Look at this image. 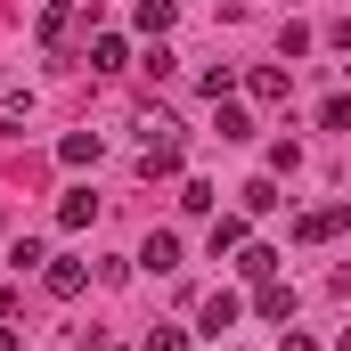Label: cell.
<instances>
[{
    "label": "cell",
    "mask_w": 351,
    "mask_h": 351,
    "mask_svg": "<svg viewBox=\"0 0 351 351\" xmlns=\"http://www.w3.org/2000/svg\"><path fill=\"white\" fill-rule=\"evenodd\" d=\"M41 278H49V294H58V302H74V294L90 286V262H74V254H66V262H49Z\"/></svg>",
    "instance_id": "3957f363"
},
{
    "label": "cell",
    "mask_w": 351,
    "mask_h": 351,
    "mask_svg": "<svg viewBox=\"0 0 351 351\" xmlns=\"http://www.w3.org/2000/svg\"><path fill=\"white\" fill-rule=\"evenodd\" d=\"M278 351H319V343H311V335H286V343H278Z\"/></svg>",
    "instance_id": "ac0fdd59"
},
{
    "label": "cell",
    "mask_w": 351,
    "mask_h": 351,
    "mask_svg": "<svg viewBox=\"0 0 351 351\" xmlns=\"http://www.w3.org/2000/svg\"><path fill=\"white\" fill-rule=\"evenodd\" d=\"M221 254H245V221H213V262Z\"/></svg>",
    "instance_id": "7c38bea8"
},
{
    "label": "cell",
    "mask_w": 351,
    "mask_h": 351,
    "mask_svg": "<svg viewBox=\"0 0 351 351\" xmlns=\"http://www.w3.org/2000/svg\"><path fill=\"white\" fill-rule=\"evenodd\" d=\"M147 351H188V335L180 327H147Z\"/></svg>",
    "instance_id": "2e32d148"
},
{
    "label": "cell",
    "mask_w": 351,
    "mask_h": 351,
    "mask_svg": "<svg viewBox=\"0 0 351 351\" xmlns=\"http://www.w3.org/2000/svg\"><path fill=\"white\" fill-rule=\"evenodd\" d=\"M237 196H245V213H278V204H286V196H278V180H245V188H237Z\"/></svg>",
    "instance_id": "30bf717a"
},
{
    "label": "cell",
    "mask_w": 351,
    "mask_h": 351,
    "mask_svg": "<svg viewBox=\"0 0 351 351\" xmlns=\"http://www.w3.org/2000/svg\"><path fill=\"white\" fill-rule=\"evenodd\" d=\"M172 16H180V0H131V25H139L147 41H164V33H172Z\"/></svg>",
    "instance_id": "7a4b0ae2"
},
{
    "label": "cell",
    "mask_w": 351,
    "mask_h": 351,
    "mask_svg": "<svg viewBox=\"0 0 351 351\" xmlns=\"http://www.w3.org/2000/svg\"><path fill=\"white\" fill-rule=\"evenodd\" d=\"M90 213H98V196H90V188H74V196H58V221H66V229H90Z\"/></svg>",
    "instance_id": "9c48e42d"
},
{
    "label": "cell",
    "mask_w": 351,
    "mask_h": 351,
    "mask_svg": "<svg viewBox=\"0 0 351 351\" xmlns=\"http://www.w3.org/2000/svg\"><path fill=\"white\" fill-rule=\"evenodd\" d=\"M335 351H351V335H343V343H335Z\"/></svg>",
    "instance_id": "ffe728a7"
},
{
    "label": "cell",
    "mask_w": 351,
    "mask_h": 351,
    "mask_svg": "<svg viewBox=\"0 0 351 351\" xmlns=\"http://www.w3.org/2000/svg\"><path fill=\"white\" fill-rule=\"evenodd\" d=\"M74 25H82V0H41V16H33L41 49H66V41H74Z\"/></svg>",
    "instance_id": "6da1fadb"
},
{
    "label": "cell",
    "mask_w": 351,
    "mask_h": 351,
    "mask_svg": "<svg viewBox=\"0 0 351 351\" xmlns=\"http://www.w3.org/2000/svg\"><path fill=\"white\" fill-rule=\"evenodd\" d=\"M278 262H286V254H269V245H245V254H237V269H245L254 286H269V278H278Z\"/></svg>",
    "instance_id": "52a82bcc"
},
{
    "label": "cell",
    "mask_w": 351,
    "mask_h": 351,
    "mask_svg": "<svg viewBox=\"0 0 351 351\" xmlns=\"http://www.w3.org/2000/svg\"><path fill=\"white\" fill-rule=\"evenodd\" d=\"M123 66H131V41L123 33H98L90 41V74H123Z\"/></svg>",
    "instance_id": "277c9868"
},
{
    "label": "cell",
    "mask_w": 351,
    "mask_h": 351,
    "mask_svg": "<svg viewBox=\"0 0 351 351\" xmlns=\"http://www.w3.org/2000/svg\"><path fill=\"white\" fill-rule=\"evenodd\" d=\"M335 49H343V58H351V16H343V25H335Z\"/></svg>",
    "instance_id": "e0dca14e"
},
{
    "label": "cell",
    "mask_w": 351,
    "mask_h": 351,
    "mask_svg": "<svg viewBox=\"0 0 351 351\" xmlns=\"http://www.w3.org/2000/svg\"><path fill=\"white\" fill-rule=\"evenodd\" d=\"M286 311H294V286H278V278H269V286H262V319H286Z\"/></svg>",
    "instance_id": "5bb4252c"
},
{
    "label": "cell",
    "mask_w": 351,
    "mask_h": 351,
    "mask_svg": "<svg viewBox=\"0 0 351 351\" xmlns=\"http://www.w3.org/2000/svg\"><path fill=\"white\" fill-rule=\"evenodd\" d=\"M237 311H245L237 294H204V335H221V327H237Z\"/></svg>",
    "instance_id": "ba28073f"
},
{
    "label": "cell",
    "mask_w": 351,
    "mask_h": 351,
    "mask_svg": "<svg viewBox=\"0 0 351 351\" xmlns=\"http://www.w3.org/2000/svg\"><path fill=\"white\" fill-rule=\"evenodd\" d=\"M319 123H327V131H351V98H327V106H319Z\"/></svg>",
    "instance_id": "9a60e30c"
},
{
    "label": "cell",
    "mask_w": 351,
    "mask_h": 351,
    "mask_svg": "<svg viewBox=\"0 0 351 351\" xmlns=\"http://www.w3.org/2000/svg\"><path fill=\"white\" fill-rule=\"evenodd\" d=\"M245 90H254V98H286V74H278V66H254Z\"/></svg>",
    "instance_id": "4fadbf2b"
},
{
    "label": "cell",
    "mask_w": 351,
    "mask_h": 351,
    "mask_svg": "<svg viewBox=\"0 0 351 351\" xmlns=\"http://www.w3.org/2000/svg\"><path fill=\"white\" fill-rule=\"evenodd\" d=\"M139 262H147V269H180V237H172V229H156V237L139 245Z\"/></svg>",
    "instance_id": "8992f818"
},
{
    "label": "cell",
    "mask_w": 351,
    "mask_h": 351,
    "mask_svg": "<svg viewBox=\"0 0 351 351\" xmlns=\"http://www.w3.org/2000/svg\"><path fill=\"white\" fill-rule=\"evenodd\" d=\"M0 351H16V327H0Z\"/></svg>",
    "instance_id": "d6986e66"
},
{
    "label": "cell",
    "mask_w": 351,
    "mask_h": 351,
    "mask_svg": "<svg viewBox=\"0 0 351 351\" xmlns=\"http://www.w3.org/2000/svg\"><path fill=\"white\" fill-rule=\"evenodd\" d=\"M58 156H66V164H98V131H66Z\"/></svg>",
    "instance_id": "8fae6325"
},
{
    "label": "cell",
    "mask_w": 351,
    "mask_h": 351,
    "mask_svg": "<svg viewBox=\"0 0 351 351\" xmlns=\"http://www.w3.org/2000/svg\"><path fill=\"white\" fill-rule=\"evenodd\" d=\"M335 229H343V204H319V213H302V221H294V237H302V245H327Z\"/></svg>",
    "instance_id": "5b68a950"
}]
</instances>
